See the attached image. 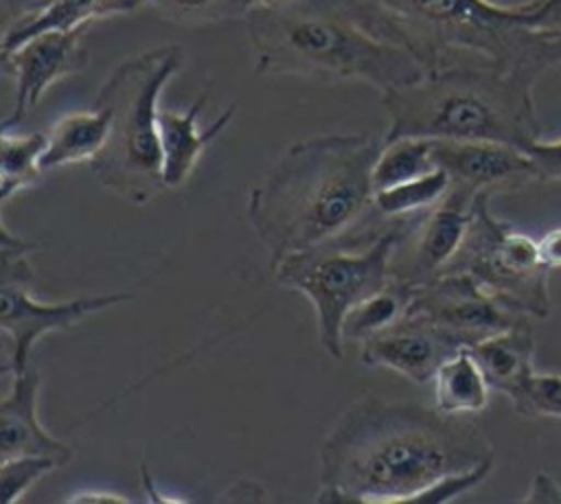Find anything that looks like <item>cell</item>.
Segmentation results:
<instances>
[{"label":"cell","instance_id":"836d02e7","mask_svg":"<svg viewBox=\"0 0 561 504\" xmlns=\"http://www.w3.org/2000/svg\"><path fill=\"white\" fill-rule=\"evenodd\" d=\"M280 2H291V0H252V7L254 4H280Z\"/></svg>","mask_w":561,"mask_h":504},{"label":"cell","instance_id":"9c48e42d","mask_svg":"<svg viewBox=\"0 0 561 504\" xmlns=\"http://www.w3.org/2000/svg\"><path fill=\"white\" fill-rule=\"evenodd\" d=\"M31 285L33 283L22 280H0L2 373L15 375L26 370L31 366V351L35 342L44 335L66 331L92 313L112 309L136 298L134 291L125 289L77 296L61 302H44L39 298H33Z\"/></svg>","mask_w":561,"mask_h":504},{"label":"cell","instance_id":"1f68e13d","mask_svg":"<svg viewBox=\"0 0 561 504\" xmlns=\"http://www.w3.org/2000/svg\"><path fill=\"white\" fill-rule=\"evenodd\" d=\"M539 248H541V256H543L546 265L550 270H559L561 267V228L546 232L539 239Z\"/></svg>","mask_w":561,"mask_h":504},{"label":"cell","instance_id":"e0dca14e","mask_svg":"<svg viewBox=\"0 0 561 504\" xmlns=\"http://www.w3.org/2000/svg\"><path fill=\"white\" fill-rule=\"evenodd\" d=\"M469 348L478 359L491 390L502 392L519 414L537 375L535 333L528 318L480 340Z\"/></svg>","mask_w":561,"mask_h":504},{"label":"cell","instance_id":"277c9868","mask_svg":"<svg viewBox=\"0 0 561 504\" xmlns=\"http://www.w3.org/2000/svg\"><path fill=\"white\" fill-rule=\"evenodd\" d=\"M245 24L259 75L368 83L383 94L427 72L405 48L375 37L333 0L254 4Z\"/></svg>","mask_w":561,"mask_h":504},{"label":"cell","instance_id":"f546056e","mask_svg":"<svg viewBox=\"0 0 561 504\" xmlns=\"http://www.w3.org/2000/svg\"><path fill=\"white\" fill-rule=\"evenodd\" d=\"M48 0H2V33L37 15Z\"/></svg>","mask_w":561,"mask_h":504},{"label":"cell","instance_id":"ba28073f","mask_svg":"<svg viewBox=\"0 0 561 504\" xmlns=\"http://www.w3.org/2000/svg\"><path fill=\"white\" fill-rule=\"evenodd\" d=\"M491 197V193L476 195L467 234L440 274H467L508 309L528 318H548L552 270L541 256L539 239L495 217Z\"/></svg>","mask_w":561,"mask_h":504},{"label":"cell","instance_id":"30bf717a","mask_svg":"<svg viewBox=\"0 0 561 504\" xmlns=\"http://www.w3.org/2000/svg\"><path fill=\"white\" fill-rule=\"evenodd\" d=\"M473 199V195L449 186L436 206L416 215L392 254V280L412 287L434 280L454 259L467 234Z\"/></svg>","mask_w":561,"mask_h":504},{"label":"cell","instance_id":"d6986e66","mask_svg":"<svg viewBox=\"0 0 561 504\" xmlns=\"http://www.w3.org/2000/svg\"><path fill=\"white\" fill-rule=\"evenodd\" d=\"M147 0H48L46 7L2 33V53L20 46L28 37L44 31H72L90 26L94 20L129 13Z\"/></svg>","mask_w":561,"mask_h":504},{"label":"cell","instance_id":"e575fe53","mask_svg":"<svg viewBox=\"0 0 561 504\" xmlns=\"http://www.w3.org/2000/svg\"><path fill=\"white\" fill-rule=\"evenodd\" d=\"M557 70H559V72H561V61H559V64H557Z\"/></svg>","mask_w":561,"mask_h":504},{"label":"cell","instance_id":"cb8c5ba5","mask_svg":"<svg viewBox=\"0 0 561 504\" xmlns=\"http://www.w3.org/2000/svg\"><path fill=\"white\" fill-rule=\"evenodd\" d=\"M432 147L434 140L430 138H397L383 142L373 164L375 193L432 171L436 167L432 158Z\"/></svg>","mask_w":561,"mask_h":504},{"label":"cell","instance_id":"d4e9b609","mask_svg":"<svg viewBox=\"0 0 561 504\" xmlns=\"http://www.w3.org/2000/svg\"><path fill=\"white\" fill-rule=\"evenodd\" d=\"M164 20L184 26L217 24L245 18L252 0H147Z\"/></svg>","mask_w":561,"mask_h":504},{"label":"cell","instance_id":"52a82bcc","mask_svg":"<svg viewBox=\"0 0 561 504\" xmlns=\"http://www.w3.org/2000/svg\"><path fill=\"white\" fill-rule=\"evenodd\" d=\"M412 219H392L386 226L294 252L272 265V276L280 287L311 302L318 342L333 359L344 357L342 324L348 311L392 280V254Z\"/></svg>","mask_w":561,"mask_h":504},{"label":"cell","instance_id":"ffe728a7","mask_svg":"<svg viewBox=\"0 0 561 504\" xmlns=\"http://www.w3.org/2000/svg\"><path fill=\"white\" fill-rule=\"evenodd\" d=\"M489 399L491 386L469 346L445 359L434 375V408L449 416L478 414Z\"/></svg>","mask_w":561,"mask_h":504},{"label":"cell","instance_id":"83f0119b","mask_svg":"<svg viewBox=\"0 0 561 504\" xmlns=\"http://www.w3.org/2000/svg\"><path fill=\"white\" fill-rule=\"evenodd\" d=\"M524 151L530 156L535 164L537 182H561V138L557 140L537 138Z\"/></svg>","mask_w":561,"mask_h":504},{"label":"cell","instance_id":"8992f818","mask_svg":"<svg viewBox=\"0 0 561 504\" xmlns=\"http://www.w3.org/2000/svg\"><path fill=\"white\" fill-rule=\"evenodd\" d=\"M182 66L184 48L180 44L145 50L118 64L94 99V105L110 112V134L90 169L101 186L129 204L142 206L167 191L158 101Z\"/></svg>","mask_w":561,"mask_h":504},{"label":"cell","instance_id":"4dcf8cb0","mask_svg":"<svg viewBox=\"0 0 561 504\" xmlns=\"http://www.w3.org/2000/svg\"><path fill=\"white\" fill-rule=\"evenodd\" d=\"M522 502H561V484L548 471H539L533 476Z\"/></svg>","mask_w":561,"mask_h":504},{"label":"cell","instance_id":"44dd1931","mask_svg":"<svg viewBox=\"0 0 561 504\" xmlns=\"http://www.w3.org/2000/svg\"><path fill=\"white\" fill-rule=\"evenodd\" d=\"M414 291L416 287L412 285L390 280L386 287H381L379 291L357 302L344 318V324H342L344 342L362 344L364 340L399 322L408 313Z\"/></svg>","mask_w":561,"mask_h":504},{"label":"cell","instance_id":"603a6c76","mask_svg":"<svg viewBox=\"0 0 561 504\" xmlns=\"http://www.w3.org/2000/svg\"><path fill=\"white\" fill-rule=\"evenodd\" d=\"M449 184V175L440 167H434L425 175L377 191L373 204L377 213L388 219L416 217L436 206L447 195Z\"/></svg>","mask_w":561,"mask_h":504},{"label":"cell","instance_id":"7402d4cb","mask_svg":"<svg viewBox=\"0 0 561 504\" xmlns=\"http://www.w3.org/2000/svg\"><path fill=\"white\" fill-rule=\"evenodd\" d=\"M46 149V134H11L2 129L0 136V202L9 204L13 195L37 184L42 169V153Z\"/></svg>","mask_w":561,"mask_h":504},{"label":"cell","instance_id":"484cf974","mask_svg":"<svg viewBox=\"0 0 561 504\" xmlns=\"http://www.w3.org/2000/svg\"><path fill=\"white\" fill-rule=\"evenodd\" d=\"M59 469L53 458L46 456H15L0 462V486H2V502L11 504L18 502L37 480L46 473Z\"/></svg>","mask_w":561,"mask_h":504},{"label":"cell","instance_id":"d6a6232c","mask_svg":"<svg viewBox=\"0 0 561 504\" xmlns=\"http://www.w3.org/2000/svg\"><path fill=\"white\" fill-rule=\"evenodd\" d=\"M68 502H129L125 495L107 491H79L68 495Z\"/></svg>","mask_w":561,"mask_h":504},{"label":"cell","instance_id":"ac0fdd59","mask_svg":"<svg viewBox=\"0 0 561 504\" xmlns=\"http://www.w3.org/2000/svg\"><path fill=\"white\" fill-rule=\"evenodd\" d=\"M110 112L101 105L59 116L48 134L42 153V169L53 171L68 164L92 162L107 142Z\"/></svg>","mask_w":561,"mask_h":504},{"label":"cell","instance_id":"4316f807","mask_svg":"<svg viewBox=\"0 0 561 504\" xmlns=\"http://www.w3.org/2000/svg\"><path fill=\"white\" fill-rule=\"evenodd\" d=\"M519 416H552L561 419V375L557 373H537L528 399Z\"/></svg>","mask_w":561,"mask_h":504},{"label":"cell","instance_id":"9a60e30c","mask_svg":"<svg viewBox=\"0 0 561 504\" xmlns=\"http://www.w3.org/2000/svg\"><path fill=\"white\" fill-rule=\"evenodd\" d=\"M39 386L42 379L35 366L13 375L11 388L0 401V456L2 460L15 456H46L64 467L72 460L75 451L39 423Z\"/></svg>","mask_w":561,"mask_h":504},{"label":"cell","instance_id":"3957f363","mask_svg":"<svg viewBox=\"0 0 561 504\" xmlns=\"http://www.w3.org/2000/svg\"><path fill=\"white\" fill-rule=\"evenodd\" d=\"M375 37L405 48L421 66L486 64L541 75L561 61V35L533 26L524 2L333 0Z\"/></svg>","mask_w":561,"mask_h":504},{"label":"cell","instance_id":"7a4b0ae2","mask_svg":"<svg viewBox=\"0 0 561 504\" xmlns=\"http://www.w3.org/2000/svg\"><path fill=\"white\" fill-rule=\"evenodd\" d=\"M383 147L368 134H322L289 145L252 186L245 217L280 259L375 226L373 164Z\"/></svg>","mask_w":561,"mask_h":504},{"label":"cell","instance_id":"5b68a950","mask_svg":"<svg viewBox=\"0 0 561 504\" xmlns=\"http://www.w3.org/2000/svg\"><path fill=\"white\" fill-rule=\"evenodd\" d=\"M537 75L486 64H454L381 94L383 142L397 138L491 140L519 149L539 134L533 88Z\"/></svg>","mask_w":561,"mask_h":504},{"label":"cell","instance_id":"f1b7e54d","mask_svg":"<svg viewBox=\"0 0 561 504\" xmlns=\"http://www.w3.org/2000/svg\"><path fill=\"white\" fill-rule=\"evenodd\" d=\"M533 26L561 35V0H526Z\"/></svg>","mask_w":561,"mask_h":504},{"label":"cell","instance_id":"7c38bea8","mask_svg":"<svg viewBox=\"0 0 561 504\" xmlns=\"http://www.w3.org/2000/svg\"><path fill=\"white\" fill-rule=\"evenodd\" d=\"M88 26L72 31H44L20 46L0 53L2 70L15 81V96L2 129L18 127L57 81L79 75L88 66L83 35Z\"/></svg>","mask_w":561,"mask_h":504},{"label":"cell","instance_id":"4fadbf2b","mask_svg":"<svg viewBox=\"0 0 561 504\" xmlns=\"http://www.w3.org/2000/svg\"><path fill=\"white\" fill-rule=\"evenodd\" d=\"M434 164L449 175V186L469 195L506 193L533 180L530 156L513 145L491 140H434Z\"/></svg>","mask_w":561,"mask_h":504},{"label":"cell","instance_id":"2e32d148","mask_svg":"<svg viewBox=\"0 0 561 504\" xmlns=\"http://www.w3.org/2000/svg\"><path fill=\"white\" fill-rule=\"evenodd\" d=\"M208 90H204L184 112L164 110L158 112V136L162 151V177L167 188H180L195 171L202 153L210 142L230 125L234 105H228L208 127H199V114L206 105Z\"/></svg>","mask_w":561,"mask_h":504},{"label":"cell","instance_id":"8fae6325","mask_svg":"<svg viewBox=\"0 0 561 504\" xmlns=\"http://www.w3.org/2000/svg\"><path fill=\"white\" fill-rule=\"evenodd\" d=\"M408 313L440 327L465 346L528 318L502 305L467 274H440L416 287Z\"/></svg>","mask_w":561,"mask_h":504},{"label":"cell","instance_id":"5bb4252c","mask_svg":"<svg viewBox=\"0 0 561 504\" xmlns=\"http://www.w3.org/2000/svg\"><path fill=\"white\" fill-rule=\"evenodd\" d=\"M359 346L366 366L394 370L412 383L434 381L443 362L465 348L451 333L412 313H405L399 322L364 340Z\"/></svg>","mask_w":561,"mask_h":504},{"label":"cell","instance_id":"6da1fadb","mask_svg":"<svg viewBox=\"0 0 561 504\" xmlns=\"http://www.w3.org/2000/svg\"><path fill=\"white\" fill-rule=\"evenodd\" d=\"M493 458L478 425L436 408L364 394L320 445L316 502H416L436 480Z\"/></svg>","mask_w":561,"mask_h":504}]
</instances>
